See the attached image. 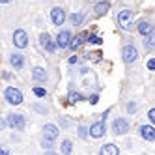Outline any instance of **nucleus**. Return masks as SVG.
<instances>
[{"label": "nucleus", "mask_w": 155, "mask_h": 155, "mask_svg": "<svg viewBox=\"0 0 155 155\" xmlns=\"http://www.w3.org/2000/svg\"><path fill=\"white\" fill-rule=\"evenodd\" d=\"M148 118H150V121H151V124L155 125V108H151L150 112H148Z\"/></svg>", "instance_id": "nucleus-28"}, {"label": "nucleus", "mask_w": 155, "mask_h": 155, "mask_svg": "<svg viewBox=\"0 0 155 155\" xmlns=\"http://www.w3.org/2000/svg\"><path fill=\"white\" fill-rule=\"evenodd\" d=\"M140 135L142 138H146V140H155V127L153 125H142L140 127Z\"/></svg>", "instance_id": "nucleus-11"}, {"label": "nucleus", "mask_w": 155, "mask_h": 155, "mask_svg": "<svg viewBox=\"0 0 155 155\" xmlns=\"http://www.w3.org/2000/svg\"><path fill=\"white\" fill-rule=\"evenodd\" d=\"M79 137H81V138H86V137H88V131H86V127H82V125L79 127Z\"/></svg>", "instance_id": "nucleus-27"}, {"label": "nucleus", "mask_w": 155, "mask_h": 155, "mask_svg": "<svg viewBox=\"0 0 155 155\" xmlns=\"http://www.w3.org/2000/svg\"><path fill=\"white\" fill-rule=\"evenodd\" d=\"M68 99H69V103H79V101H82V95L79 92H69Z\"/></svg>", "instance_id": "nucleus-21"}, {"label": "nucleus", "mask_w": 155, "mask_h": 155, "mask_svg": "<svg viewBox=\"0 0 155 155\" xmlns=\"http://www.w3.org/2000/svg\"><path fill=\"white\" fill-rule=\"evenodd\" d=\"M0 2H2V4H8V2H9V0H0Z\"/></svg>", "instance_id": "nucleus-32"}, {"label": "nucleus", "mask_w": 155, "mask_h": 155, "mask_svg": "<svg viewBox=\"0 0 155 155\" xmlns=\"http://www.w3.org/2000/svg\"><path fill=\"white\" fill-rule=\"evenodd\" d=\"M9 62H12V65L15 69H21L25 65V60H23V54H12V58H9Z\"/></svg>", "instance_id": "nucleus-16"}, {"label": "nucleus", "mask_w": 155, "mask_h": 155, "mask_svg": "<svg viewBox=\"0 0 155 155\" xmlns=\"http://www.w3.org/2000/svg\"><path fill=\"white\" fill-rule=\"evenodd\" d=\"M77 62H79V58H77V56H73V58H69V64H77Z\"/></svg>", "instance_id": "nucleus-31"}, {"label": "nucleus", "mask_w": 155, "mask_h": 155, "mask_svg": "<svg viewBox=\"0 0 155 155\" xmlns=\"http://www.w3.org/2000/svg\"><path fill=\"white\" fill-rule=\"evenodd\" d=\"M97 99H99L97 95H92V99H90V103H92V105H95V103H97Z\"/></svg>", "instance_id": "nucleus-30"}, {"label": "nucleus", "mask_w": 155, "mask_h": 155, "mask_svg": "<svg viewBox=\"0 0 155 155\" xmlns=\"http://www.w3.org/2000/svg\"><path fill=\"white\" fill-rule=\"evenodd\" d=\"M95 13L97 15H105L107 12H108V2H99V4H95Z\"/></svg>", "instance_id": "nucleus-17"}, {"label": "nucleus", "mask_w": 155, "mask_h": 155, "mask_svg": "<svg viewBox=\"0 0 155 155\" xmlns=\"http://www.w3.org/2000/svg\"><path fill=\"white\" fill-rule=\"evenodd\" d=\"M84 39H86L84 34H77V36L73 38V41H71V47H73V49H79L82 43H84Z\"/></svg>", "instance_id": "nucleus-18"}, {"label": "nucleus", "mask_w": 155, "mask_h": 155, "mask_svg": "<svg viewBox=\"0 0 155 155\" xmlns=\"http://www.w3.org/2000/svg\"><path fill=\"white\" fill-rule=\"evenodd\" d=\"M4 97H6V101L9 105H21L23 103V94H21L17 88H13V86H8L4 90Z\"/></svg>", "instance_id": "nucleus-2"}, {"label": "nucleus", "mask_w": 155, "mask_h": 155, "mask_svg": "<svg viewBox=\"0 0 155 155\" xmlns=\"http://www.w3.org/2000/svg\"><path fill=\"white\" fill-rule=\"evenodd\" d=\"M88 41L94 43V45H101V43H103V39L99 38V36H90V38H88Z\"/></svg>", "instance_id": "nucleus-24"}, {"label": "nucleus", "mask_w": 155, "mask_h": 155, "mask_svg": "<svg viewBox=\"0 0 155 155\" xmlns=\"http://www.w3.org/2000/svg\"><path fill=\"white\" fill-rule=\"evenodd\" d=\"M137 110H138V105H137V103H129V105H127V112L133 114V112H137Z\"/></svg>", "instance_id": "nucleus-26"}, {"label": "nucleus", "mask_w": 155, "mask_h": 155, "mask_svg": "<svg viewBox=\"0 0 155 155\" xmlns=\"http://www.w3.org/2000/svg\"><path fill=\"white\" fill-rule=\"evenodd\" d=\"M41 144H43V148H47V150H51V148H52V140H51V138H47V137H43V142H41Z\"/></svg>", "instance_id": "nucleus-25"}, {"label": "nucleus", "mask_w": 155, "mask_h": 155, "mask_svg": "<svg viewBox=\"0 0 155 155\" xmlns=\"http://www.w3.org/2000/svg\"><path fill=\"white\" fill-rule=\"evenodd\" d=\"M34 94H36L38 97H45V95H47L45 88H39V86H36V88H34Z\"/></svg>", "instance_id": "nucleus-23"}, {"label": "nucleus", "mask_w": 155, "mask_h": 155, "mask_svg": "<svg viewBox=\"0 0 155 155\" xmlns=\"http://www.w3.org/2000/svg\"><path fill=\"white\" fill-rule=\"evenodd\" d=\"M39 41H41V47L45 49L47 52H54V51H56V45H58V43H54V41H52V38L47 34V32H45V34H41Z\"/></svg>", "instance_id": "nucleus-9"}, {"label": "nucleus", "mask_w": 155, "mask_h": 155, "mask_svg": "<svg viewBox=\"0 0 155 155\" xmlns=\"http://www.w3.org/2000/svg\"><path fill=\"white\" fill-rule=\"evenodd\" d=\"M99 155H120V150L116 144H105V146L99 150Z\"/></svg>", "instance_id": "nucleus-13"}, {"label": "nucleus", "mask_w": 155, "mask_h": 155, "mask_svg": "<svg viewBox=\"0 0 155 155\" xmlns=\"http://www.w3.org/2000/svg\"><path fill=\"white\" fill-rule=\"evenodd\" d=\"M121 56H124V60L127 64H133V62L138 60V51H137L135 45H125L124 49H121Z\"/></svg>", "instance_id": "nucleus-4"}, {"label": "nucleus", "mask_w": 155, "mask_h": 155, "mask_svg": "<svg viewBox=\"0 0 155 155\" xmlns=\"http://www.w3.org/2000/svg\"><path fill=\"white\" fill-rule=\"evenodd\" d=\"M43 137H47L51 140H54L58 137V127L54 125V124H47L45 127H43Z\"/></svg>", "instance_id": "nucleus-12"}, {"label": "nucleus", "mask_w": 155, "mask_h": 155, "mask_svg": "<svg viewBox=\"0 0 155 155\" xmlns=\"http://www.w3.org/2000/svg\"><path fill=\"white\" fill-rule=\"evenodd\" d=\"M112 131L116 133V135H125V133L129 131V124L125 118H116L112 121Z\"/></svg>", "instance_id": "nucleus-6"}, {"label": "nucleus", "mask_w": 155, "mask_h": 155, "mask_svg": "<svg viewBox=\"0 0 155 155\" xmlns=\"http://www.w3.org/2000/svg\"><path fill=\"white\" fill-rule=\"evenodd\" d=\"M82 19H84V13H73V15H71V23H73V26H79V25L82 23Z\"/></svg>", "instance_id": "nucleus-20"}, {"label": "nucleus", "mask_w": 155, "mask_h": 155, "mask_svg": "<svg viewBox=\"0 0 155 155\" xmlns=\"http://www.w3.org/2000/svg\"><path fill=\"white\" fill-rule=\"evenodd\" d=\"M2 155H8V150H2Z\"/></svg>", "instance_id": "nucleus-33"}, {"label": "nucleus", "mask_w": 155, "mask_h": 155, "mask_svg": "<svg viewBox=\"0 0 155 155\" xmlns=\"http://www.w3.org/2000/svg\"><path fill=\"white\" fill-rule=\"evenodd\" d=\"M133 17H135V15H133L131 9H124V12L118 13V25L121 26V30L129 32L133 28Z\"/></svg>", "instance_id": "nucleus-1"}, {"label": "nucleus", "mask_w": 155, "mask_h": 155, "mask_svg": "<svg viewBox=\"0 0 155 155\" xmlns=\"http://www.w3.org/2000/svg\"><path fill=\"white\" fill-rule=\"evenodd\" d=\"M144 47H146L148 51L155 49V34H151V36H148L146 39H144Z\"/></svg>", "instance_id": "nucleus-19"}, {"label": "nucleus", "mask_w": 155, "mask_h": 155, "mask_svg": "<svg viewBox=\"0 0 155 155\" xmlns=\"http://www.w3.org/2000/svg\"><path fill=\"white\" fill-rule=\"evenodd\" d=\"M47 155H54V153H47Z\"/></svg>", "instance_id": "nucleus-34"}, {"label": "nucleus", "mask_w": 155, "mask_h": 155, "mask_svg": "<svg viewBox=\"0 0 155 155\" xmlns=\"http://www.w3.org/2000/svg\"><path fill=\"white\" fill-rule=\"evenodd\" d=\"M32 77H34V81H38V82H45L47 81V73L41 68H36L34 71H32Z\"/></svg>", "instance_id": "nucleus-15"}, {"label": "nucleus", "mask_w": 155, "mask_h": 155, "mask_svg": "<svg viewBox=\"0 0 155 155\" xmlns=\"http://www.w3.org/2000/svg\"><path fill=\"white\" fill-rule=\"evenodd\" d=\"M105 131H107L105 120H101V121H97V124H94V125L90 127V135H92L94 138H101V137L105 135Z\"/></svg>", "instance_id": "nucleus-10"}, {"label": "nucleus", "mask_w": 155, "mask_h": 155, "mask_svg": "<svg viewBox=\"0 0 155 155\" xmlns=\"http://www.w3.org/2000/svg\"><path fill=\"white\" fill-rule=\"evenodd\" d=\"M8 125H12L15 131H23L26 125V120L23 114H9L8 116Z\"/></svg>", "instance_id": "nucleus-3"}, {"label": "nucleus", "mask_w": 155, "mask_h": 155, "mask_svg": "<svg viewBox=\"0 0 155 155\" xmlns=\"http://www.w3.org/2000/svg\"><path fill=\"white\" fill-rule=\"evenodd\" d=\"M153 25L151 23H148V21H142V23L138 25V32H140V34H144V36H150L151 34V32H153Z\"/></svg>", "instance_id": "nucleus-14"}, {"label": "nucleus", "mask_w": 155, "mask_h": 155, "mask_svg": "<svg viewBox=\"0 0 155 155\" xmlns=\"http://www.w3.org/2000/svg\"><path fill=\"white\" fill-rule=\"evenodd\" d=\"M13 43H15V47H19V49H25L26 45H28V34L25 30H15V34H13Z\"/></svg>", "instance_id": "nucleus-5"}, {"label": "nucleus", "mask_w": 155, "mask_h": 155, "mask_svg": "<svg viewBox=\"0 0 155 155\" xmlns=\"http://www.w3.org/2000/svg\"><path fill=\"white\" fill-rule=\"evenodd\" d=\"M51 21H52L56 26H62L64 21H65V12H64L62 8H58V6L52 8V12H51Z\"/></svg>", "instance_id": "nucleus-8"}, {"label": "nucleus", "mask_w": 155, "mask_h": 155, "mask_svg": "<svg viewBox=\"0 0 155 155\" xmlns=\"http://www.w3.org/2000/svg\"><path fill=\"white\" fill-rule=\"evenodd\" d=\"M148 69H151V71H155V58H151V60H148Z\"/></svg>", "instance_id": "nucleus-29"}, {"label": "nucleus", "mask_w": 155, "mask_h": 155, "mask_svg": "<svg viewBox=\"0 0 155 155\" xmlns=\"http://www.w3.org/2000/svg\"><path fill=\"white\" fill-rule=\"evenodd\" d=\"M71 41H73V38H71V34H69L68 30H62L60 34H58V38H56V43H58L60 49H68V47H71Z\"/></svg>", "instance_id": "nucleus-7"}, {"label": "nucleus", "mask_w": 155, "mask_h": 155, "mask_svg": "<svg viewBox=\"0 0 155 155\" xmlns=\"http://www.w3.org/2000/svg\"><path fill=\"white\" fill-rule=\"evenodd\" d=\"M71 150H73L71 140H64V142H62V151H64L65 155H69V153H71Z\"/></svg>", "instance_id": "nucleus-22"}]
</instances>
